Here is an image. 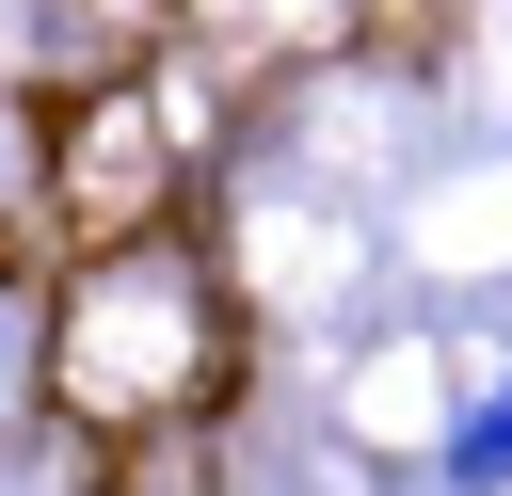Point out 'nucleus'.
I'll list each match as a JSON object with an SVG mask.
<instances>
[{"label":"nucleus","instance_id":"1","mask_svg":"<svg viewBox=\"0 0 512 496\" xmlns=\"http://www.w3.org/2000/svg\"><path fill=\"white\" fill-rule=\"evenodd\" d=\"M240 368V320H224V272L144 224V240H96L48 272V416L96 432V448H144V432H192Z\"/></svg>","mask_w":512,"mask_h":496},{"label":"nucleus","instance_id":"2","mask_svg":"<svg viewBox=\"0 0 512 496\" xmlns=\"http://www.w3.org/2000/svg\"><path fill=\"white\" fill-rule=\"evenodd\" d=\"M32 208H48V240H64V256L176 224V128H160L144 64H128V80H80V96H64V128H48V160H32Z\"/></svg>","mask_w":512,"mask_h":496},{"label":"nucleus","instance_id":"3","mask_svg":"<svg viewBox=\"0 0 512 496\" xmlns=\"http://www.w3.org/2000/svg\"><path fill=\"white\" fill-rule=\"evenodd\" d=\"M432 496H512V352H496V368H464L448 448H432Z\"/></svg>","mask_w":512,"mask_h":496}]
</instances>
